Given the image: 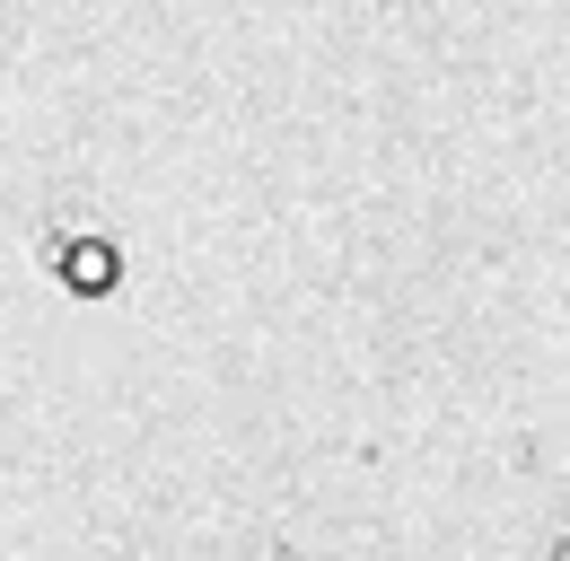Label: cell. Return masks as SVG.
Wrapping results in <instances>:
<instances>
[{
	"label": "cell",
	"instance_id": "obj_1",
	"mask_svg": "<svg viewBox=\"0 0 570 561\" xmlns=\"http://www.w3.org/2000/svg\"><path fill=\"white\" fill-rule=\"evenodd\" d=\"M562 561H570V553H562Z\"/></svg>",
	"mask_w": 570,
	"mask_h": 561
}]
</instances>
